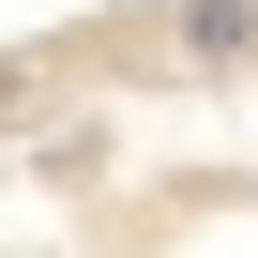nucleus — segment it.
I'll return each mask as SVG.
<instances>
[{
	"instance_id": "f257e3e1",
	"label": "nucleus",
	"mask_w": 258,
	"mask_h": 258,
	"mask_svg": "<svg viewBox=\"0 0 258 258\" xmlns=\"http://www.w3.org/2000/svg\"><path fill=\"white\" fill-rule=\"evenodd\" d=\"M182 76H258V0H182V16H152Z\"/></svg>"
}]
</instances>
